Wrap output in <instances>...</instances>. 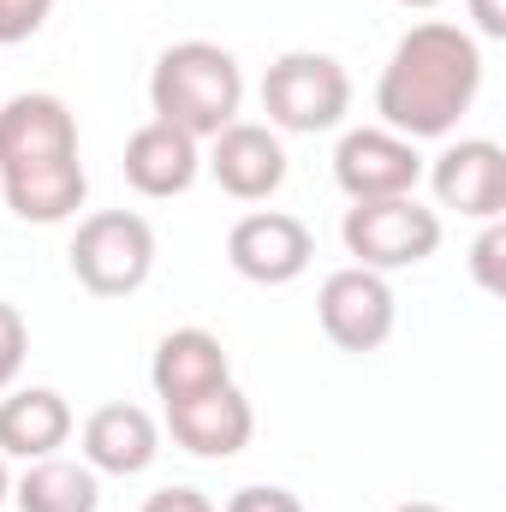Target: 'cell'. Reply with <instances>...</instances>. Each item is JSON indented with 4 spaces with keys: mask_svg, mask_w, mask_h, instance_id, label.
<instances>
[{
    "mask_svg": "<svg viewBox=\"0 0 506 512\" xmlns=\"http://www.w3.org/2000/svg\"><path fill=\"white\" fill-rule=\"evenodd\" d=\"M221 382H233L221 334H209V328H173V334H161V346L149 358V387H155L161 405L197 399V393H209V387H221Z\"/></svg>",
    "mask_w": 506,
    "mask_h": 512,
    "instance_id": "14",
    "label": "cell"
},
{
    "mask_svg": "<svg viewBox=\"0 0 506 512\" xmlns=\"http://www.w3.org/2000/svg\"><path fill=\"white\" fill-rule=\"evenodd\" d=\"M423 179V155L411 137L387 126H358L334 149V185L352 203H381V197H411Z\"/></svg>",
    "mask_w": 506,
    "mask_h": 512,
    "instance_id": "8",
    "label": "cell"
},
{
    "mask_svg": "<svg viewBox=\"0 0 506 512\" xmlns=\"http://www.w3.org/2000/svg\"><path fill=\"white\" fill-rule=\"evenodd\" d=\"M197 173H203L197 137L161 126V120H149V126H137L126 137V185L137 197H155V203L161 197H185L197 185Z\"/></svg>",
    "mask_w": 506,
    "mask_h": 512,
    "instance_id": "15",
    "label": "cell"
},
{
    "mask_svg": "<svg viewBox=\"0 0 506 512\" xmlns=\"http://www.w3.org/2000/svg\"><path fill=\"white\" fill-rule=\"evenodd\" d=\"M340 239H346V256L358 268H376V274H393V268H417L441 251V215L411 197H381V203H352L346 221H340Z\"/></svg>",
    "mask_w": 506,
    "mask_h": 512,
    "instance_id": "6",
    "label": "cell"
},
{
    "mask_svg": "<svg viewBox=\"0 0 506 512\" xmlns=\"http://www.w3.org/2000/svg\"><path fill=\"white\" fill-rule=\"evenodd\" d=\"M316 316H322V334L340 346V352H376L387 346L393 322H399V298L387 286V274L376 268H334L316 292Z\"/></svg>",
    "mask_w": 506,
    "mask_h": 512,
    "instance_id": "7",
    "label": "cell"
},
{
    "mask_svg": "<svg viewBox=\"0 0 506 512\" xmlns=\"http://www.w3.org/2000/svg\"><path fill=\"white\" fill-rule=\"evenodd\" d=\"M429 191L465 221H501L506 209V149L495 137H459L429 161Z\"/></svg>",
    "mask_w": 506,
    "mask_h": 512,
    "instance_id": "9",
    "label": "cell"
},
{
    "mask_svg": "<svg viewBox=\"0 0 506 512\" xmlns=\"http://www.w3.org/2000/svg\"><path fill=\"white\" fill-rule=\"evenodd\" d=\"M316 256V239L298 215L286 209H256L239 215L227 233V262L251 280V286H292Z\"/></svg>",
    "mask_w": 506,
    "mask_h": 512,
    "instance_id": "10",
    "label": "cell"
},
{
    "mask_svg": "<svg viewBox=\"0 0 506 512\" xmlns=\"http://www.w3.org/2000/svg\"><path fill=\"white\" fill-rule=\"evenodd\" d=\"M465 6H471V24H477V36L501 42V36H506V0H465Z\"/></svg>",
    "mask_w": 506,
    "mask_h": 512,
    "instance_id": "23",
    "label": "cell"
},
{
    "mask_svg": "<svg viewBox=\"0 0 506 512\" xmlns=\"http://www.w3.org/2000/svg\"><path fill=\"white\" fill-rule=\"evenodd\" d=\"M84 465L96 477H143L155 459H161V423L143 411V405H96L84 417Z\"/></svg>",
    "mask_w": 506,
    "mask_h": 512,
    "instance_id": "13",
    "label": "cell"
},
{
    "mask_svg": "<svg viewBox=\"0 0 506 512\" xmlns=\"http://www.w3.org/2000/svg\"><path fill=\"white\" fill-rule=\"evenodd\" d=\"M24 352H30V328H24V316H18L12 304H0V393L12 387L18 364H24Z\"/></svg>",
    "mask_w": 506,
    "mask_h": 512,
    "instance_id": "19",
    "label": "cell"
},
{
    "mask_svg": "<svg viewBox=\"0 0 506 512\" xmlns=\"http://www.w3.org/2000/svg\"><path fill=\"white\" fill-rule=\"evenodd\" d=\"M48 18H54V0H0V48L30 42Z\"/></svg>",
    "mask_w": 506,
    "mask_h": 512,
    "instance_id": "18",
    "label": "cell"
},
{
    "mask_svg": "<svg viewBox=\"0 0 506 512\" xmlns=\"http://www.w3.org/2000/svg\"><path fill=\"white\" fill-rule=\"evenodd\" d=\"M393 512H447V507H435V501H405V507H393Z\"/></svg>",
    "mask_w": 506,
    "mask_h": 512,
    "instance_id": "24",
    "label": "cell"
},
{
    "mask_svg": "<svg viewBox=\"0 0 506 512\" xmlns=\"http://www.w3.org/2000/svg\"><path fill=\"white\" fill-rule=\"evenodd\" d=\"M149 108H155L161 126L185 131L197 143L227 131L245 108V72H239L233 48L203 42V36L161 48L155 72H149Z\"/></svg>",
    "mask_w": 506,
    "mask_h": 512,
    "instance_id": "3",
    "label": "cell"
},
{
    "mask_svg": "<svg viewBox=\"0 0 506 512\" xmlns=\"http://www.w3.org/2000/svg\"><path fill=\"white\" fill-rule=\"evenodd\" d=\"M167 435L191 459H239L256 435V411H251V399H245V387L221 382V387H209V393H197V399L167 405Z\"/></svg>",
    "mask_w": 506,
    "mask_h": 512,
    "instance_id": "11",
    "label": "cell"
},
{
    "mask_svg": "<svg viewBox=\"0 0 506 512\" xmlns=\"http://www.w3.org/2000/svg\"><path fill=\"white\" fill-rule=\"evenodd\" d=\"M0 197L24 227H60L84 209L90 173L78 120L54 90H18L0 102Z\"/></svg>",
    "mask_w": 506,
    "mask_h": 512,
    "instance_id": "2",
    "label": "cell"
},
{
    "mask_svg": "<svg viewBox=\"0 0 506 512\" xmlns=\"http://www.w3.org/2000/svg\"><path fill=\"white\" fill-rule=\"evenodd\" d=\"M483 90V48L465 24H447V18H423L411 24L387 66L376 78V114L387 131L411 137V143H429V137H447L471 114Z\"/></svg>",
    "mask_w": 506,
    "mask_h": 512,
    "instance_id": "1",
    "label": "cell"
},
{
    "mask_svg": "<svg viewBox=\"0 0 506 512\" xmlns=\"http://www.w3.org/2000/svg\"><path fill=\"white\" fill-rule=\"evenodd\" d=\"M501 251H506V227L501 221H489L483 239L471 245V274H477L483 292H501Z\"/></svg>",
    "mask_w": 506,
    "mask_h": 512,
    "instance_id": "20",
    "label": "cell"
},
{
    "mask_svg": "<svg viewBox=\"0 0 506 512\" xmlns=\"http://www.w3.org/2000/svg\"><path fill=\"white\" fill-rule=\"evenodd\" d=\"M393 6H411V12H429V6H441V0H393Z\"/></svg>",
    "mask_w": 506,
    "mask_h": 512,
    "instance_id": "26",
    "label": "cell"
},
{
    "mask_svg": "<svg viewBox=\"0 0 506 512\" xmlns=\"http://www.w3.org/2000/svg\"><path fill=\"white\" fill-rule=\"evenodd\" d=\"M12 507L18 512H96L102 507V477L84 459H30L24 477L12 483Z\"/></svg>",
    "mask_w": 506,
    "mask_h": 512,
    "instance_id": "17",
    "label": "cell"
},
{
    "mask_svg": "<svg viewBox=\"0 0 506 512\" xmlns=\"http://www.w3.org/2000/svg\"><path fill=\"white\" fill-rule=\"evenodd\" d=\"M72 280L96 298H131L155 274V227L137 209H96L72 233Z\"/></svg>",
    "mask_w": 506,
    "mask_h": 512,
    "instance_id": "5",
    "label": "cell"
},
{
    "mask_svg": "<svg viewBox=\"0 0 506 512\" xmlns=\"http://www.w3.org/2000/svg\"><path fill=\"white\" fill-rule=\"evenodd\" d=\"M143 512H215V501L203 495V489H191V483H167V489H155Z\"/></svg>",
    "mask_w": 506,
    "mask_h": 512,
    "instance_id": "22",
    "label": "cell"
},
{
    "mask_svg": "<svg viewBox=\"0 0 506 512\" xmlns=\"http://www.w3.org/2000/svg\"><path fill=\"white\" fill-rule=\"evenodd\" d=\"M227 512H304V501L292 495V489H274V483H251V489H239Z\"/></svg>",
    "mask_w": 506,
    "mask_h": 512,
    "instance_id": "21",
    "label": "cell"
},
{
    "mask_svg": "<svg viewBox=\"0 0 506 512\" xmlns=\"http://www.w3.org/2000/svg\"><path fill=\"white\" fill-rule=\"evenodd\" d=\"M72 441V405L54 387H12L0 399V459H48Z\"/></svg>",
    "mask_w": 506,
    "mask_h": 512,
    "instance_id": "16",
    "label": "cell"
},
{
    "mask_svg": "<svg viewBox=\"0 0 506 512\" xmlns=\"http://www.w3.org/2000/svg\"><path fill=\"white\" fill-rule=\"evenodd\" d=\"M12 501V477H6V459H0V507Z\"/></svg>",
    "mask_w": 506,
    "mask_h": 512,
    "instance_id": "25",
    "label": "cell"
},
{
    "mask_svg": "<svg viewBox=\"0 0 506 512\" xmlns=\"http://www.w3.org/2000/svg\"><path fill=\"white\" fill-rule=\"evenodd\" d=\"M203 167L215 173V185L239 203H268L280 185H286V149H280V131L251 126V120H233L227 131L209 137V155Z\"/></svg>",
    "mask_w": 506,
    "mask_h": 512,
    "instance_id": "12",
    "label": "cell"
},
{
    "mask_svg": "<svg viewBox=\"0 0 506 512\" xmlns=\"http://www.w3.org/2000/svg\"><path fill=\"white\" fill-rule=\"evenodd\" d=\"M262 114L268 131H292V137L334 131L352 114V78L334 54L292 48L262 72Z\"/></svg>",
    "mask_w": 506,
    "mask_h": 512,
    "instance_id": "4",
    "label": "cell"
}]
</instances>
